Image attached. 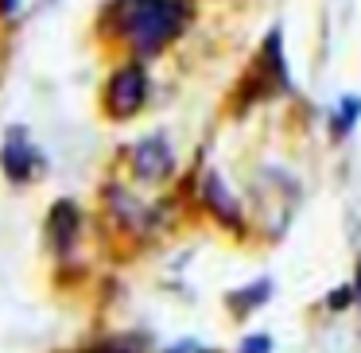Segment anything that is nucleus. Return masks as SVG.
Segmentation results:
<instances>
[{"mask_svg": "<svg viewBox=\"0 0 361 353\" xmlns=\"http://www.w3.org/2000/svg\"><path fill=\"white\" fill-rule=\"evenodd\" d=\"M109 16H113V32L121 39L133 43L140 55H152L167 39L179 35L187 12L175 0H117Z\"/></svg>", "mask_w": 361, "mask_h": 353, "instance_id": "nucleus-1", "label": "nucleus"}, {"mask_svg": "<svg viewBox=\"0 0 361 353\" xmlns=\"http://www.w3.org/2000/svg\"><path fill=\"white\" fill-rule=\"evenodd\" d=\"M144 97H148V74H144V66H136V63L121 66L109 78V89H105V109H109V117L125 120L144 105Z\"/></svg>", "mask_w": 361, "mask_h": 353, "instance_id": "nucleus-2", "label": "nucleus"}, {"mask_svg": "<svg viewBox=\"0 0 361 353\" xmlns=\"http://www.w3.org/2000/svg\"><path fill=\"white\" fill-rule=\"evenodd\" d=\"M171 163H175V159H171V148H167V140L152 136V140L136 144L133 167H136V175H140V179H148V182L167 179V175H171Z\"/></svg>", "mask_w": 361, "mask_h": 353, "instance_id": "nucleus-3", "label": "nucleus"}, {"mask_svg": "<svg viewBox=\"0 0 361 353\" xmlns=\"http://www.w3.org/2000/svg\"><path fill=\"white\" fill-rule=\"evenodd\" d=\"M35 167H39V156H35L32 148H27V140L20 132H12L8 148H4V171H8V179L16 182H27L35 175Z\"/></svg>", "mask_w": 361, "mask_h": 353, "instance_id": "nucleus-4", "label": "nucleus"}, {"mask_svg": "<svg viewBox=\"0 0 361 353\" xmlns=\"http://www.w3.org/2000/svg\"><path fill=\"white\" fill-rule=\"evenodd\" d=\"M51 225H55V244H59V252H66V249H71V241H74V229H78L74 206H71V202H59L55 213H51Z\"/></svg>", "mask_w": 361, "mask_h": 353, "instance_id": "nucleus-5", "label": "nucleus"}, {"mask_svg": "<svg viewBox=\"0 0 361 353\" xmlns=\"http://www.w3.org/2000/svg\"><path fill=\"white\" fill-rule=\"evenodd\" d=\"M206 198H210V206L221 213V221H237L241 213H237V206H229V198H226V190L218 187V179H210V187H206Z\"/></svg>", "mask_w": 361, "mask_h": 353, "instance_id": "nucleus-6", "label": "nucleus"}, {"mask_svg": "<svg viewBox=\"0 0 361 353\" xmlns=\"http://www.w3.org/2000/svg\"><path fill=\"white\" fill-rule=\"evenodd\" d=\"M264 349H268L264 337H252V345H245V353H264Z\"/></svg>", "mask_w": 361, "mask_h": 353, "instance_id": "nucleus-7", "label": "nucleus"}, {"mask_svg": "<svg viewBox=\"0 0 361 353\" xmlns=\"http://www.w3.org/2000/svg\"><path fill=\"white\" fill-rule=\"evenodd\" d=\"M16 8V0H0V12H12Z\"/></svg>", "mask_w": 361, "mask_h": 353, "instance_id": "nucleus-8", "label": "nucleus"}]
</instances>
